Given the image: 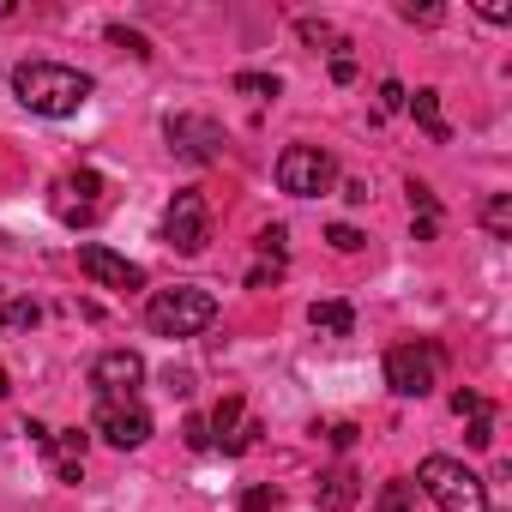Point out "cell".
<instances>
[{
    "label": "cell",
    "instance_id": "cell-1",
    "mask_svg": "<svg viewBox=\"0 0 512 512\" xmlns=\"http://www.w3.org/2000/svg\"><path fill=\"white\" fill-rule=\"evenodd\" d=\"M13 91L31 115L61 121V115H79L97 85H91V73H79L67 61H25V67H13Z\"/></svg>",
    "mask_w": 512,
    "mask_h": 512
},
{
    "label": "cell",
    "instance_id": "cell-2",
    "mask_svg": "<svg viewBox=\"0 0 512 512\" xmlns=\"http://www.w3.org/2000/svg\"><path fill=\"white\" fill-rule=\"evenodd\" d=\"M211 320H217V296L199 284H175V290H157L145 302V326L157 338H199Z\"/></svg>",
    "mask_w": 512,
    "mask_h": 512
},
{
    "label": "cell",
    "instance_id": "cell-3",
    "mask_svg": "<svg viewBox=\"0 0 512 512\" xmlns=\"http://www.w3.org/2000/svg\"><path fill=\"white\" fill-rule=\"evenodd\" d=\"M416 482H422V494L440 506V512H488V482L476 476V470H464L458 458H422V470H416Z\"/></svg>",
    "mask_w": 512,
    "mask_h": 512
},
{
    "label": "cell",
    "instance_id": "cell-4",
    "mask_svg": "<svg viewBox=\"0 0 512 512\" xmlns=\"http://www.w3.org/2000/svg\"><path fill=\"white\" fill-rule=\"evenodd\" d=\"M49 211H55L67 229L97 223V211H103V175H97V169H67V175L49 187Z\"/></svg>",
    "mask_w": 512,
    "mask_h": 512
},
{
    "label": "cell",
    "instance_id": "cell-5",
    "mask_svg": "<svg viewBox=\"0 0 512 512\" xmlns=\"http://www.w3.org/2000/svg\"><path fill=\"white\" fill-rule=\"evenodd\" d=\"M163 241H169L175 253H205V241H211V205H205L199 187H181V193L169 199V211H163Z\"/></svg>",
    "mask_w": 512,
    "mask_h": 512
},
{
    "label": "cell",
    "instance_id": "cell-6",
    "mask_svg": "<svg viewBox=\"0 0 512 512\" xmlns=\"http://www.w3.org/2000/svg\"><path fill=\"white\" fill-rule=\"evenodd\" d=\"M440 362H446L440 344H398V350H386V386L398 398H422V392H434Z\"/></svg>",
    "mask_w": 512,
    "mask_h": 512
},
{
    "label": "cell",
    "instance_id": "cell-7",
    "mask_svg": "<svg viewBox=\"0 0 512 512\" xmlns=\"http://www.w3.org/2000/svg\"><path fill=\"white\" fill-rule=\"evenodd\" d=\"M332 181H338V163H332V151H320V145H290V151L278 157V187L296 193V199H314V193H326Z\"/></svg>",
    "mask_w": 512,
    "mask_h": 512
},
{
    "label": "cell",
    "instance_id": "cell-8",
    "mask_svg": "<svg viewBox=\"0 0 512 512\" xmlns=\"http://www.w3.org/2000/svg\"><path fill=\"white\" fill-rule=\"evenodd\" d=\"M91 434H103L115 452H133L151 440V410L139 398H97V416H91Z\"/></svg>",
    "mask_w": 512,
    "mask_h": 512
},
{
    "label": "cell",
    "instance_id": "cell-9",
    "mask_svg": "<svg viewBox=\"0 0 512 512\" xmlns=\"http://www.w3.org/2000/svg\"><path fill=\"white\" fill-rule=\"evenodd\" d=\"M79 272L97 284V290H145V266H133L127 253L103 247V241H85L79 247Z\"/></svg>",
    "mask_w": 512,
    "mask_h": 512
},
{
    "label": "cell",
    "instance_id": "cell-10",
    "mask_svg": "<svg viewBox=\"0 0 512 512\" xmlns=\"http://www.w3.org/2000/svg\"><path fill=\"white\" fill-rule=\"evenodd\" d=\"M139 380H145V356H139V350H103V356L91 362L97 398H139Z\"/></svg>",
    "mask_w": 512,
    "mask_h": 512
},
{
    "label": "cell",
    "instance_id": "cell-11",
    "mask_svg": "<svg viewBox=\"0 0 512 512\" xmlns=\"http://www.w3.org/2000/svg\"><path fill=\"white\" fill-rule=\"evenodd\" d=\"M169 151H181L187 163H217L223 157V127L211 115H175L169 121Z\"/></svg>",
    "mask_w": 512,
    "mask_h": 512
},
{
    "label": "cell",
    "instance_id": "cell-12",
    "mask_svg": "<svg viewBox=\"0 0 512 512\" xmlns=\"http://www.w3.org/2000/svg\"><path fill=\"white\" fill-rule=\"evenodd\" d=\"M205 434H211V446H223V452H247L253 440H260V422L247 416L241 398H223V404L205 416Z\"/></svg>",
    "mask_w": 512,
    "mask_h": 512
},
{
    "label": "cell",
    "instance_id": "cell-13",
    "mask_svg": "<svg viewBox=\"0 0 512 512\" xmlns=\"http://www.w3.org/2000/svg\"><path fill=\"white\" fill-rule=\"evenodd\" d=\"M362 500V476L350 464H338L332 476H320V512H356Z\"/></svg>",
    "mask_w": 512,
    "mask_h": 512
},
{
    "label": "cell",
    "instance_id": "cell-14",
    "mask_svg": "<svg viewBox=\"0 0 512 512\" xmlns=\"http://www.w3.org/2000/svg\"><path fill=\"white\" fill-rule=\"evenodd\" d=\"M410 223H416V241L440 235V199H434L428 181H410Z\"/></svg>",
    "mask_w": 512,
    "mask_h": 512
},
{
    "label": "cell",
    "instance_id": "cell-15",
    "mask_svg": "<svg viewBox=\"0 0 512 512\" xmlns=\"http://www.w3.org/2000/svg\"><path fill=\"white\" fill-rule=\"evenodd\" d=\"M404 103H410L416 127H422L434 145H446V139H452V127H446V115H440V91H416V97H404Z\"/></svg>",
    "mask_w": 512,
    "mask_h": 512
},
{
    "label": "cell",
    "instance_id": "cell-16",
    "mask_svg": "<svg viewBox=\"0 0 512 512\" xmlns=\"http://www.w3.org/2000/svg\"><path fill=\"white\" fill-rule=\"evenodd\" d=\"M308 320H314V332H326V338H350V332H356V308H350V302H314Z\"/></svg>",
    "mask_w": 512,
    "mask_h": 512
},
{
    "label": "cell",
    "instance_id": "cell-17",
    "mask_svg": "<svg viewBox=\"0 0 512 512\" xmlns=\"http://www.w3.org/2000/svg\"><path fill=\"white\" fill-rule=\"evenodd\" d=\"M374 512H416V482H404V476L380 482V500H374Z\"/></svg>",
    "mask_w": 512,
    "mask_h": 512
},
{
    "label": "cell",
    "instance_id": "cell-18",
    "mask_svg": "<svg viewBox=\"0 0 512 512\" xmlns=\"http://www.w3.org/2000/svg\"><path fill=\"white\" fill-rule=\"evenodd\" d=\"M37 320H43L37 302H7V308H0V326H7V332H31Z\"/></svg>",
    "mask_w": 512,
    "mask_h": 512
},
{
    "label": "cell",
    "instance_id": "cell-19",
    "mask_svg": "<svg viewBox=\"0 0 512 512\" xmlns=\"http://www.w3.org/2000/svg\"><path fill=\"white\" fill-rule=\"evenodd\" d=\"M482 223H488V235H512V199L494 193V199L482 205Z\"/></svg>",
    "mask_w": 512,
    "mask_h": 512
},
{
    "label": "cell",
    "instance_id": "cell-20",
    "mask_svg": "<svg viewBox=\"0 0 512 512\" xmlns=\"http://www.w3.org/2000/svg\"><path fill=\"white\" fill-rule=\"evenodd\" d=\"M235 91L253 97V103H266V97H278V79L272 73H235Z\"/></svg>",
    "mask_w": 512,
    "mask_h": 512
},
{
    "label": "cell",
    "instance_id": "cell-21",
    "mask_svg": "<svg viewBox=\"0 0 512 512\" xmlns=\"http://www.w3.org/2000/svg\"><path fill=\"white\" fill-rule=\"evenodd\" d=\"M284 278V253H260V266L247 272V290H266V284H278Z\"/></svg>",
    "mask_w": 512,
    "mask_h": 512
},
{
    "label": "cell",
    "instance_id": "cell-22",
    "mask_svg": "<svg viewBox=\"0 0 512 512\" xmlns=\"http://www.w3.org/2000/svg\"><path fill=\"white\" fill-rule=\"evenodd\" d=\"M326 241H332L338 253H362V241H368V235H362V229H350V223H332V229H326Z\"/></svg>",
    "mask_w": 512,
    "mask_h": 512
},
{
    "label": "cell",
    "instance_id": "cell-23",
    "mask_svg": "<svg viewBox=\"0 0 512 512\" xmlns=\"http://www.w3.org/2000/svg\"><path fill=\"white\" fill-rule=\"evenodd\" d=\"M109 43H115V49H133V55H139V61H145V55H151V43H145V37H139V31H127V25H109Z\"/></svg>",
    "mask_w": 512,
    "mask_h": 512
},
{
    "label": "cell",
    "instance_id": "cell-24",
    "mask_svg": "<svg viewBox=\"0 0 512 512\" xmlns=\"http://www.w3.org/2000/svg\"><path fill=\"white\" fill-rule=\"evenodd\" d=\"M278 506V488H241V512H266Z\"/></svg>",
    "mask_w": 512,
    "mask_h": 512
},
{
    "label": "cell",
    "instance_id": "cell-25",
    "mask_svg": "<svg viewBox=\"0 0 512 512\" xmlns=\"http://www.w3.org/2000/svg\"><path fill=\"white\" fill-rule=\"evenodd\" d=\"M404 25H440V7H398Z\"/></svg>",
    "mask_w": 512,
    "mask_h": 512
},
{
    "label": "cell",
    "instance_id": "cell-26",
    "mask_svg": "<svg viewBox=\"0 0 512 512\" xmlns=\"http://www.w3.org/2000/svg\"><path fill=\"white\" fill-rule=\"evenodd\" d=\"M296 31H302V43H338V37H332V25H320V19H302Z\"/></svg>",
    "mask_w": 512,
    "mask_h": 512
},
{
    "label": "cell",
    "instance_id": "cell-27",
    "mask_svg": "<svg viewBox=\"0 0 512 512\" xmlns=\"http://www.w3.org/2000/svg\"><path fill=\"white\" fill-rule=\"evenodd\" d=\"M404 97H410V91H404L398 79H386V85H380V109H386V115H392V109H404Z\"/></svg>",
    "mask_w": 512,
    "mask_h": 512
},
{
    "label": "cell",
    "instance_id": "cell-28",
    "mask_svg": "<svg viewBox=\"0 0 512 512\" xmlns=\"http://www.w3.org/2000/svg\"><path fill=\"white\" fill-rule=\"evenodd\" d=\"M452 410H458V416H488V404H482L476 392H452Z\"/></svg>",
    "mask_w": 512,
    "mask_h": 512
},
{
    "label": "cell",
    "instance_id": "cell-29",
    "mask_svg": "<svg viewBox=\"0 0 512 512\" xmlns=\"http://www.w3.org/2000/svg\"><path fill=\"white\" fill-rule=\"evenodd\" d=\"M181 434H187V446H193V452H205V446H211V434H205V416H187V428H181Z\"/></svg>",
    "mask_w": 512,
    "mask_h": 512
},
{
    "label": "cell",
    "instance_id": "cell-30",
    "mask_svg": "<svg viewBox=\"0 0 512 512\" xmlns=\"http://www.w3.org/2000/svg\"><path fill=\"white\" fill-rule=\"evenodd\" d=\"M332 79H338V85H350V79H356V61L344 55V43H338V55H332Z\"/></svg>",
    "mask_w": 512,
    "mask_h": 512
},
{
    "label": "cell",
    "instance_id": "cell-31",
    "mask_svg": "<svg viewBox=\"0 0 512 512\" xmlns=\"http://www.w3.org/2000/svg\"><path fill=\"white\" fill-rule=\"evenodd\" d=\"M470 446H494V422L488 416H470Z\"/></svg>",
    "mask_w": 512,
    "mask_h": 512
},
{
    "label": "cell",
    "instance_id": "cell-32",
    "mask_svg": "<svg viewBox=\"0 0 512 512\" xmlns=\"http://www.w3.org/2000/svg\"><path fill=\"white\" fill-rule=\"evenodd\" d=\"M332 446H338V452H350V446H356V428H350V422H338V428H332Z\"/></svg>",
    "mask_w": 512,
    "mask_h": 512
},
{
    "label": "cell",
    "instance_id": "cell-33",
    "mask_svg": "<svg viewBox=\"0 0 512 512\" xmlns=\"http://www.w3.org/2000/svg\"><path fill=\"white\" fill-rule=\"evenodd\" d=\"M344 199L350 205H368V181H344Z\"/></svg>",
    "mask_w": 512,
    "mask_h": 512
},
{
    "label": "cell",
    "instance_id": "cell-34",
    "mask_svg": "<svg viewBox=\"0 0 512 512\" xmlns=\"http://www.w3.org/2000/svg\"><path fill=\"white\" fill-rule=\"evenodd\" d=\"M0 19H13V0H0Z\"/></svg>",
    "mask_w": 512,
    "mask_h": 512
},
{
    "label": "cell",
    "instance_id": "cell-35",
    "mask_svg": "<svg viewBox=\"0 0 512 512\" xmlns=\"http://www.w3.org/2000/svg\"><path fill=\"white\" fill-rule=\"evenodd\" d=\"M7 392H13V386H7V368H0V398H7Z\"/></svg>",
    "mask_w": 512,
    "mask_h": 512
}]
</instances>
